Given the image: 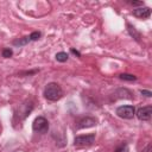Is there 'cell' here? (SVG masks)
Returning <instances> with one entry per match:
<instances>
[{"instance_id":"ba28073f","label":"cell","mask_w":152,"mask_h":152,"mask_svg":"<svg viewBox=\"0 0 152 152\" xmlns=\"http://www.w3.org/2000/svg\"><path fill=\"white\" fill-rule=\"evenodd\" d=\"M119 78L122 80V81H129V82H132V81H135L137 80V76H134L132 74H120L119 75Z\"/></svg>"},{"instance_id":"7a4b0ae2","label":"cell","mask_w":152,"mask_h":152,"mask_svg":"<svg viewBox=\"0 0 152 152\" xmlns=\"http://www.w3.org/2000/svg\"><path fill=\"white\" fill-rule=\"evenodd\" d=\"M95 141V134H83V135H77L74 140V145L77 147H87L93 145Z\"/></svg>"},{"instance_id":"e0dca14e","label":"cell","mask_w":152,"mask_h":152,"mask_svg":"<svg viewBox=\"0 0 152 152\" xmlns=\"http://www.w3.org/2000/svg\"><path fill=\"white\" fill-rule=\"evenodd\" d=\"M71 52H72V53H75V55H77V56H81V55H80V52H78V51H76L75 49H71Z\"/></svg>"},{"instance_id":"5bb4252c","label":"cell","mask_w":152,"mask_h":152,"mask_svg":"<svg viewBox=\"0 0 152 152\" xmlns=\"http://www.w3.org/2000/svg\"><path fill=\"white\" fill-rule=\"evenodd\" d=\"M140 93H141L144 96H147V97L152 96V93H151V91H148V90H140Z\"/></svg>"},{"instance_id":"6da1fadb","label":"cell","mask_w":152,"mask_h":152,"mask_svg":"<svg viewBox=\"0 0 152 152\" xmlns=\"http://www.w3.org/2000/svg\"><path fill=\"white\" fill-rule=\"evenodd\" d=\"M44 96L49 101H57L63 96V90L58 83L51 82L48 83L46 87L44 88Z\"/></svg>"},{"instance_id":"30bf717a","label":"cell","mask_w":152,"mask_h":152,"mask_svg":"<svg viewBox=\"0 0 152 152\" xmlns=\"http://www.w3.org/2000/svg\"><path fill=\"white\" fill-rule=\"evenodd\" d=\"M55 57H56V59H57L58 62H62V63H63V62H66V61H68V58H69L68 53H66V52H63V51H62V52L56 53V56H55Z\"/></svg>"},{"instance_id":"52a82bcc","label":"cell","mask_w":152,"mask_h":152,"mask_svg":"<svg viewBox=\"0 0 152 152\" xmlns=\"http://www.w3.org/2000/svg\"><path fill=\"white\" fill-rule=\"evenodd\" d=\"M133 15L140 19H146L151 15V10L148 7H138L135 10H133Z\"/></svg>"},{"instance_id":"5b68a950","label":"cell","mask_w":152,"mask_h":152,"mask_svg":"<svg viewBox=\"0 0 152 152\" xmlns=\"http://www.w3.org/2000/svg\"><path fill=\"white\" fill-rule=\"evenodd\" d=\"M137 118L141 121H148L152 116V106H145V107H140L137 113H135Z\"/></svg>"},{"instance_id":"9c48e42d","label":"cell","mask_w":152,"mask_h":152,"mask_svg":"<svg viewBox=\"0 0 152 152\" xmlns=\"http://www.w3.org/2000/svg\"><path fill=\"white\" fill-rule=\"evenodd\" d=\"M28 42H31L28 37H23V38L15 39V40L13 42V45H17V46L19 45V46H21V45H25V44H27Z\"/></svg>"},{"instance_id":"2e32d148","label":"cell","mask_w":152,"mask_h":152,"mask_svg":"<svg viewBox=\"0 0 152 152\" xmlns=\"http://www.w3.org/2000/svg\"><path fill=\"white\" fill-rule=\"evenodd\" d=\"M144 152H152V147H151V144H148L146 146V148L144 150Z\"/></svg>"},{"instance_id":"277c9868","label":"cell","mask_w":152,"mask_h":152,"mask_svg":"<svg viewBox=\"0 0 152 152\" xmlns=\"http://www.w3.org/2000/svg\"><path fill=\"white\" fill-rule=\"evenodd\" d=\"M116 115L122 119H133L135 115V108L133 106H120L116 108Z\"/></svg>"},{"instance_id":"3957f363","label":"cell","mask_w":152,"mask_h":152,"mask_svg":"<svg viewBox=\"0 0 152 152\" xmlns=\"http://www.w3.org/2000/svg\"><path fill=\"white\" fill-rule=\"evenodd\" d=\"M32 128L34 132L38 133H46L49 131V122L44 116H38L34 119L33 124H32Z\"/></svg>"},{"instance_id":"9a60e30c","label":"cell","mask_w":152,"mask_h":152,"mask_svg":"<svg viewBox=\"0 0 152 152\" xmlns=\"http://www.w3.org/2000/svg\"><path fill=\"white\" fill-rule=\"evenodd\" d=\"M131 5H133V6H142V2L141 1H132V2H129Z\"/></svg>"},{"instance_id":"8fae6325","label":"cell","mask_w":152,"mask_h":152,"mask_svg":"<svg viewBox=\"0 0 152 152\" xmlns=\"http://www.w3.org/2000/svg\"><path fill=\"white\" fill-rule=\"evenodd\" d=\"M114 152H128V146H127V144H126V142H122L121 145H119V146L115 148Z\"/></svg>"},{"instance_id":"7c38bea8","label":"cell","mask_w":152,"mask_h":152,"mask_svg":"<svg viewBox=\"0 0 152 152\" xmlns=\"http://www.w3.org/2000/svg\"><path fill=\"white\" fill-rule=\"evenodd\" d=\"M40 36H42V33H40V32L34 31V32H32V33L28 36V38H30V40H38V39L40 38Z\"/></svg>"},{"instance_id":"4fadbf2b","label":"cell","mask_w":152,"mask_h":152,"mask_svg":"<svg viewBox=\"0 0 152 152\" xmlns=\"http://www.w3.org/2000/svg\"><path fill=\"white\" fill-rule=\"evenodd\" d=\"M12 55H13V51H12L10 48H6V49L2 50V57H5V58H10Z\"/></svg>"},{"instance_id":"8992f818","label":"cell","mask_w":152,"mask_h":152,"mask_svg":"<svg viewBox=\"0 0 152 152\" xmlns=\"http://www.w3.org/2000/svg\"><path fill=\"white\" fill-rule=\"evenodd\" d=\"M97 122V120L93 116H86V118H82L78 122H77V128H89V127H93L95 126Z\"/></svg>"}]
</instances>
